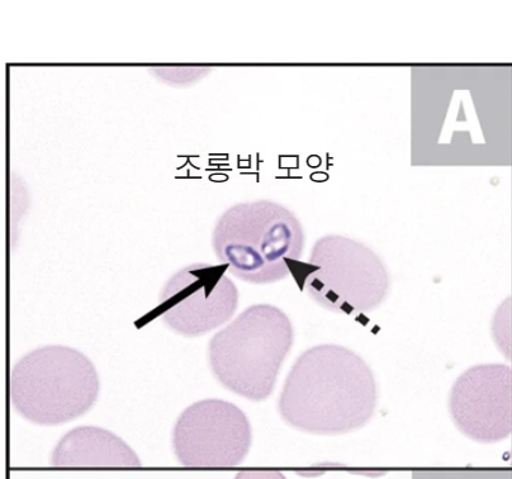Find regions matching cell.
Listing matches in <instances>:
<instances>
[{
  "instance_id": "cell-5",
  "label": "cell",
  "mask_w": 512,
  "mask_h": 479,
  "mask_svg": "<svg viewBox=\"0 0 512 479\" xmlns=\"http://www.w3.org/2000/svg\"><path fill=\"white\" fill-rule=\"evenodd\" d=\"M303 291L317 305L344 315L377 310L390 292V274L371 248L345 236L317 240Z\"/></svg>"
},
{
  "instance_id": "cell-3",
  "label": "cell",
  "mask_w": 512,
  "mask_h": 479,
  "mask_svg": "<svg viewBox=\"0 0 512 479\" xmlns=\"http://www.w3.org/2000/svg\"><path fill=\"white\" fill-rule=\"evenodd\" d=\"M293 338L292 322L278 307L263 303L246 308L210 341L213 376L246 400L265 401L276 388Z\"/></svg>"
},
{
  "instance_id": "cell-10",
  "label": "cell",
  "mask_w": 512,
  "mask_h": 479,
  "mask_svg": "<svg viewBox=\"0 0 512 479\" xmlns=\"http://www.w3.org/2000/svg\"><path fill=\"white\" fill-rule=\"evenodd\" d=\"M235 479H287L281 472L249 471L236 474Z\"/></svg>"
},
{
  "instance_id": "cell-2",
  "label": "cell",
  "mask_w": 512,
  "mask_h": 479,
  "mask_svg": "<svg viewBox=\"0 0 512 479\" xmlns=\"http://www.w3.org/2000/svg\"><path fill=\"white\" fill-rule=\"evenodd\" d=\"M218 263L251 284L283 281L301 259L305 231L295 213L269 199L241 202L218 218L212 234Z\"/></svg>"
},
{
  "instance_id": "cell-6",
  "label": "cell",
  "mask_w": 512,
  "mask_h": 479,
  "mask_svg": "<svg viewBox=\"0 0 512 479\" xmlns=\"http://www.w3.org/2000/svg\"><path fill=\"white\" fill-rule=\"evenodd\" d=\"M250 447V421L234 403L216 398L199 401L175 422L173 449L184 467H237Z\"/></svg>"
},
{
  "instance_id": "cell-8",
  "label": "cell",
  "mask_w": 512,
  "mask_h": 479,
  "mask_svg": "<svg viewBox=\"0 0 512 479\" xmlns=\"http://www.w3.org/2000/svg\"><path fill=\"white\" fill-rule=\"evenodd\" d=\"M450 416L468 439L500 443L512 434V369L478 364L458 377L449 393Z\"/></svg>"
},
{
  "instance_id": "cell-9",
  "label": "cell",
  "mask_w": 512,
  "mask_h": 479,
  "mask_svg": "<svg viewBox=\"0 0 512 479\" xmlns=\"http://www.w3.org/2000/svg\"><path fill=\"white\" fill-rule=\"evenodd\" d=\"M52 467H141V460L120 436L97 426H79L64 435L51 454Z\"/></svg>"
},
{
  "instance_id": "cell-7",
  "label": "cell",
  "mask_w": 512,
  "mask_h": 479,
  "mask_svg": "<svg viewBox=\"0 0 512 479\" xmlns=\"http://www.w3.org/2000/svg\"><path fill=\"white\" fill-rule=\"evenodd\" d=\"M226 265L193 264L180 269L161 292V321L186 338L211 333L226 324L239 306V291L226 277Z\"/></svg>"
},
{
  "instance_id": "cell-1",
  "label": "cell",
  "mask_w": 512,
  "mask_h": 479,
  "mask_svg": "<svg viewBox=\"0 0 512 479\" xmlns=\"http://www.w3.org/2000/svg\"><path fill=\"white\" fill-rule=\"evenodd\" d=\"M377 401L376 378L364 359L344 346L321 344L293 364L278 411L302 433L343 435L364 428Z\"/></svg>"
},
{
  "instance_id": "cell-4",
  "label": "cell",
  "mask_w": 512,
  "mask_h": 479,
  "mask_svg": "<svg viewBox=\"0 0 512 479\" xmlns=\"http://www.w3.org/2000/svg\"><path fill=\"white\" fill-rule=\"evenodd\" d=\"M9 401L23 419L42 426L77 420L96 405L99 377L87 355L63 345L32 350L9 373Z\"/></svg>"
}]
</instances>
